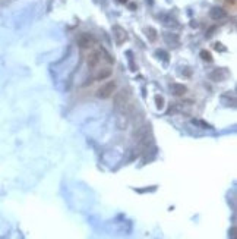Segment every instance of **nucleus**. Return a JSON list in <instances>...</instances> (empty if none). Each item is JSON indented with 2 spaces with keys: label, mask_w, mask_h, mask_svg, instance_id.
<instances>
[{
  "label": "nucleus",
  "mask_w": 237,
  "mask_h": 239,
  "mask_svg": "<svg viewBox=\"0 0 237 239\" xmlns=\"http://www.w3.org/2000/svg\"><path fill=\"white\" fill-rule=\"evenodd\" d=\"M116 88H117V84L114 81H107L105 84H103L97 90V97L98 98H103V100L110 98L111 95L116 93Z\"/></svg>",
  "instance_id": "obj_1"
},
{
  "label": "nucleus",
  "mask_w": 237,
  "mask_h": 239,
  "mask_svg": "<svg viewBox=\"0 0 237 239\" xmlns=\"http://www.w3.org/2000/svg\"><path fill=\"white\" fill-rule=\"evenodd\" d=\"M94 43H95V38L88 32H83L78 37V46L81 48H89L94 46Z\"/></svg>",
  "instance_id": "obj_2"
},
{
  "label": "nucleus",
  "mask_w": 237,
  "mask_h": 239,
  "mask_svg": "<svg viewBox=\"0 0 237 239\" xmlns=\"http://www.w3.org/2000/svg\"><path fill=\"white\" fill-rule=\"evenodd\" d=\"M99 62H101V50H94L88 54V59H86V65H88L89 69H95Z\"/></svg>",
  "instance_id": "obj_3"
},
{
  "label": "nucleus",
  "mask_w": 237,
  "mask_h": 239,
  "mask_svg": "<svg viewBox=\"0 0 237 239\" xmlns=\"http://www.w3.org/2000/svg\"><path fill=\"white\" fill-rule=\"evenodd\" d=\"M129 97H130V94H129L128 90H122V91H119V93L114 95V104H116V107L126 106Z\"/></svg>",
  "instance_id": "obj_4"
},
{
  "label": "nucleus",
  "mask_w": 237,
  "mask_h": 239,
  "mask_svg": "<svg viewBox=\"0 0 237 239\" xmlns=\"http://www.w3.org/2000/svg\"><path fill=\"white\" fill-rule=\"evenodd\" d=\"M113 32H114L117 44H122V43H124V41L128 40V32L124 31L122 27H119V25H116V27L113 28Z\"/></svg>",
  "instance_id": "obj_5"
},
{
  "label": "nucleus",
  "mask_w": 237,
  "mask_h": 239,
  "mask_svg": "<svg viewBox=\"0 0 237 239\" xmlns=\"http://www.w3.org/2000/svg\"><path fill=\"white\" fill-rule=\"evenodd\" d=\"M111 75H113V70H111L110 68H103V69H99L95 75H94V79L95 81H105L108 79Z\"/></svg>",
  "instance_id": "obj_6"
},
{
  "label": "nucleus",
  "mask_w": 237,
  "mask_h": 239,
  "mask_svg": "<svg viewBox=\"0 0 237 239\" xmlns=\"http://www.w3.org/2000/svg\"><path fill=\"white\" fill-rule=\"evenodd\" d=\"M209 15L211 18H212L214 21H221V19H226L227 18V12L221 9V7H212L209 12Z\"/></svg>",
  "instance_id": "obj_7"
},
{
  "label": "nucleus",
  "mask_w": 237,
  "mask_h": 239,
  "mask_svg": "<svg viewBox=\"0 0 237 239\" xmlns=\"http://www.w3.org/2000/svg\"><path fill=\"white\" fill-rule=\"evenodd\" d=\"M170 90L174 95H184L186 91H188V88H186L183 84H177V82H174L170 85Z\"/></svg>",
  "instance_id": "obj_8"
},
{
  "label": "nucleus",
  "mask_w": 237,
  "mask_h": 239,
  "mask_svg": "<svg viewBox=\"0 0 237 239\" xmlns=\"http://www.w3.org/2000/svg\"><path fill=\"white\" fill-rule=\"evenodd\" d=\"M201 57L204 60H206V62H212V56H211V53L206 52V50H202V52H201Z\"/></svg>",
  "instance_id": "obj_9"
},
{
  "label": "nucleus",
  "mask_w": 237,
  "mask_h": 239,
  "mask_svg": "<svg viewBox=\"0 0 237 239\" xmlns=\"http://www.w3.org/2000/svg\"><path fill=\"white\" fill-rule=\"evenodd\" d=\"M155 103H157V107L161 110L164 107V98L161 97V95H155Z\"/></svg>",
  "instance_id": "obj_10"
},
{
  "label": "nucleus",
  "mask_w": 237,
  "mask_h": 239,
  "mask_svg": "<svg viewBox=\"0 0 237 239\" xmlns=\"http://www.w3.org/2000/svg\"><path fill=\"white\" fill-rule=\"evenodd\" d=\"M148 32H149V40L151 41H155L157 40V32L154 28H148Z\"/></svg>",
  "instance_id": "obj_11"
},
{
  "label": "nucleus",
  "mask_w": 237,
  "mask_h": 239,
  "mask_svg": "<svg viewBox=\"0 0 237 239\" xmlns=\"http://www.w3.org/2000/svg\"><path fill=\"white\" fill-rule=\"evenodd\" d=\"M236 2H237V0H226V3L230 5V6H236Z\"/></svg>",
  "instance_id": "obj_12"
},
{
  "label": "nucleus",
  "mask_w": 237,
  "mask_h": 239,
  "mask_svg": "<svg viewBox=\"0 0 237 239\" xmlns=\"http://www.w3.org/2000/svg\"><path fill=\"white\" fill-rule=\"evenodd\" d=\"M119 3H128V0H117Z\"/></svg>",
  "instance_id": "obj_13"
}]
</instances>
